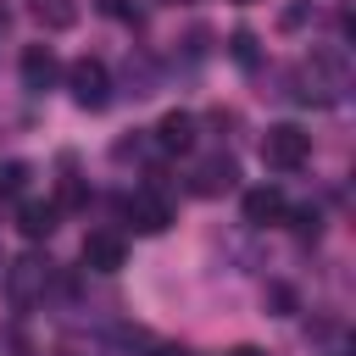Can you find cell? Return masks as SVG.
Returning <instances> with one entry per match:
<instances>
[{"label": "cell", "instance_id": "1", "mask_svg": "<svg viewBox=\"0 0 356 356\" xmlns=\"http://www.w3.org/2000/svg\"><path fill=\"white\" fill-rule=\"evenodd\" d=\"M306 156H312V134H306V128L278 122V128H267V134H261V161H267V167L295 172V167H306Z\"/></svg>", "mask_w": 356, "mask_h": 356}, {"label": "cell", "instance_id": "2", "mask_svg": "<svg viewBox=\"0 0 356 356\" xmlns=\"http://www.w3.org/2000/svg\"><path fill=\"white\" fill-rule=\"evenodd\" d=\"M72 100L78 106H89V111H100L106 100H111V83H106V67L100 61H72Z\"/></svg>", "mask_w": 356, "mask_h": 356}, {"label": "cell", "instance_id": "3", "mask_svg": "<svg viewBox=\"0 0 356 356\" xmlns=\"http://www.w3.org/2000/svg\"><path fill=\"white\" fill-rule=\"evenodd\" d=\"M128 222L139 228V234H161L167 222H172V211H167V200L161 195H150V189H139V195H128Z\"/></svg>", "mask_w": 356, "mask_h": 356}, {"label": "cell", "instance_id": "4", "mask_svg": "<svg viewBox=\"0 0 356 356\" xmlns=\"http://www.w3.org/2000/svg\"><path fill=\"white\" fill-rule=\"evenodd\" d=\"M56 72H61V61H56V50L50 44H28L22 50V83L39 95V89H50L56 83Z\"/></svg>", "mask_w": 356, "mask_h": 356}, {"label": "cell", "instance_id": "5", "mask_svg": "<svg viewBox=\"0 0 356 356\" xmlns=\"http://www.w3.org/2000/svg\"><path fill=\"white\" fill-rule=\"evenodd\" d=\"M83 267L117 273V267H122V239H117V234H89V239H83Z\"/></svg>", "mask_w": 356, "mask_h": 356}, {"label": "cell", "instance_id": "6", "mask_svg": "<svg viewBox=\"0 0 356 356\" xmlns=\"http://www.w3.org/2000/svg\"><path fill=\"white\" fill-rule=\"evenodd\" d=\"M156 145H161V150H189V145H195V117H189V111H167V117L156 122Z\"/></svg>", "mask_w": 356, "mask_h": 356}, {"label": "cell", "instance_id": "7", "mask_svg": "<svg viewBox=\"0 0 356 356\" xmlns=\"http://www.w3.org/2000/svg\"><path fill=\"white\" fill-rule=\"evenodd\" d=\"M278 217H289V206H284L278 189H250V195H245V222L267 228V222H278Z\"/></svg>", "mask_w": 356, "mask_h": 356}, {"label": "cell", "instance_id": "8", "mask_svg": "<svg viewBox=\"0 0 356 356\" xmlns=\"http://www.w3.org/2000/svg\"><path fill=\"white\" fill-rule=\"evenodd\" d=\"M17 228H22L28 239H44V234L56 228V206H44V200H28V206L17 211Z\"/></svg>", "mask_w": 356, "mask_h": 356}, {"label": "cell", "instance_id": "9", "mask_svg": "<svg viewBox=\"0 0 356 356\" xmlns=\"http://www.w3.org/2000/svg\"><path fill=\"white\" fill-rule=\"evenodd\" d=\"M234 184V161H206L200 172H195V189L200 195H217V189H228Z\"/></svg>", "mask_w": 356, "mask_h": 356}, {"label": "cell", "instance_id": "10", "mask_svg": "<svg viewBox=\"0 0 356 356\" xmlns=\"http://www.w3.org/2000/svg\"><path fill=\"white\" fill-rule=\"evenodd\" d=\"M33 17H39L44 28H72L78 6H72V0H33Z\"/></svg>", "mask_w": 356, "mask_h": 356}, {"label": "cell", "instance_id": "11", "mask_svg": "<svg viewBox=\"0 0 356 356\" xmlns=\"http://www.w3.org/2000/svg\"><path fill=\"white\" fill-rule=\"evenodd\" d=\"M22 178H28V167H17V161H11V167H0V195H17V189H22Z\"/></svg>", "mask_w": 356, "mask_h": 356}, {"label": "cell", "instance_id": "12", "mask_svg": "<svg viewBox=\"0 0 356 356\" xmlns=\"http://www.w3.org/2000/svg\"><path fill=\"white\" fill-rule=\"evenodd\" d=\"M234 61H245V67H250V61H256V39H250V33H245V28H239V33H234Z\"/></svg>", "mask_w": 356, "mask_h": 356}, {"label": "cell", "instance_id": "13", "mask_svg": "<svg viewBox=\"0 0 356 356\" xmlns=\"http://www.w3.org/2000/svg\"><path fill=\"white\" fill-rule=\"evenodd\" d=\"M228 356H267V350H256V345H239V350H228Z\"/></svg>", "mask_w": 356, "mask_h": 356}]
</instances>
